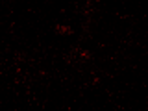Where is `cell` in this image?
I'll use <instances>...</instances> for the list:
<instances>
[{
    "instance_id": "cell-1",
    "label": "cell",
    "mask_w": 148,
    "mask_h": 111,
    "mask_svg": "<svg viewBox=\"0 0 148 111\" xmlns=\"http://www.w3.org/2000/svg\"><path fill=\"white\" fill-rule=\"evenodd\" d=\"M56 34H61V35H72L74 30L69 26H56Z\"/></svg>"
}]
</instances>
